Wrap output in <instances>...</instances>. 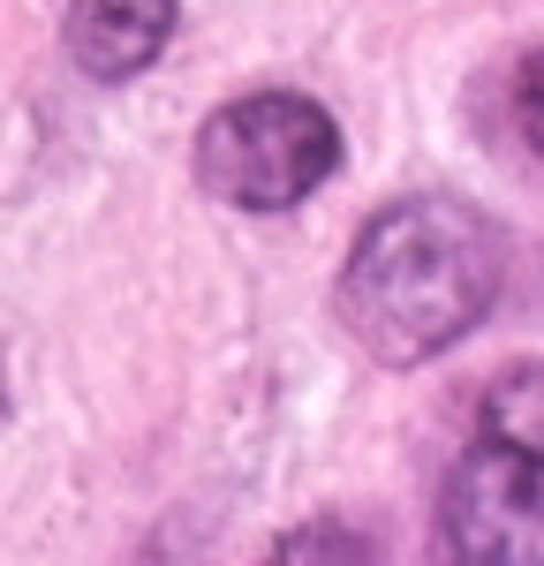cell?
Returning <instances> with one entry per match:
<instances>
[{
    "label": "cell",
    "mask_w": 544,
    "mask_h": 566,
    "mask_svg": "<svg viewBox=\"0 0 544 566\" xmlns=\"http://www.w3.org/2000/svg\"><path fill=\"white\" fill-rule=\"evenodd\" d=\"M175 39V0H76L69 8V61L91 84H129Z\"/></svg>",
    "instance_id": "277c9868"
},
{
    "label": "cell",
    "mask_w": 544,
    "mask_h": 566,
    "mask_svg": "<svg viewBox=\"0 0 544 566\" xmlns=\"http://www.w3.org/2000/svg\"><path fill=\"white\" fill-rule=\"evenodd\" d=\"M499 295L492 227L453 197H401L356 234L333 310L370 363H431L484 325Z\"/></svg>",
    "instance_id": "6da1fadb"
},
{
    "label": "cell",
    "mask_w": 544,
    "mask_h": 566,
    "mask_svg": "<svg viewBox=\"0 0 544 566\" xmlns=\"http://www.w3.org/2000/svg\"><path fill=\"white\" fill-rule=\"evenodd\" d=\"M453 559L477 566H544V438L484 431L447 476L439 499Z\"/></svg>",
    "instance_id": "3957f363"
},
{
    "label": "cell",
    "mask_w": 544,
    "mask_h": 566,
    "mask_svg": "<svg viewBox=\"0 0 544 566\" xmlns=\"http://www.w3.org/2000/svg\"><path fill=\"white\" fill-rule=\"evenodd\" d=\"M506 106H514V136H522V144H530V151L544 159V45L530 53V61H522V69H514V91H506Z\"/></svg>",
    "instance_id": "5b68a950"
},
{
    "label": "cell",
    "mask_w": 544,
    "mask_h": 566,
    "mask_svg": "<svg viewBox=\"0 0 544 566\" xmlns=\"http://www.w3.org/2000/svg\"><path fill=\"white\" fill-rule=\"evenodd\" d=\"M341 167V122L303 91H250L197 129V189L227 212H287Z\"/></svg>",
    "instance_id": "7a4b0ae2"
}]
</instances>
